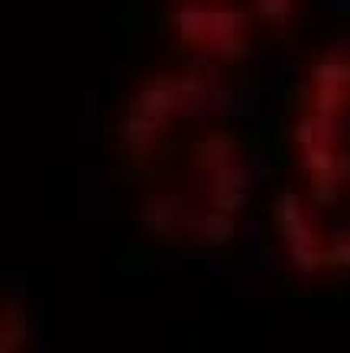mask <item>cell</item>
<instances>
[{
    "mask_svg": "<svg viewBox=\"0 0 350 353\" xmlns=\"http://www.w3.org/2000/svg\"><path fill=\"white\" fill-rule=\"evenodd\" d=\"M117 152L156 243L195 253L233 240L250 162L217 68L182 59L143 78L117 120Z\"/></svg>",
    "mask_w": 350,
    "mask_h": 353,
    "instance_id": "obj_1",
    "label": "cell"
},
{
    "mask_svg": "<svg viewBox=\"0 0 350 353\" xmlns=\"http://www.w3.org/2000/svg\"><path fill=\"white\" fill-rule=\"evenodd\" d=\"M276 234L302 276L350 272V43L324 49L298 88Z\"/></svg>",
    "mask_w": 350,
    "mask_h": 353,
    "instance_id": "obj_2",
    "label": "cell"
},
{
    "mask_svg": "<svg viewBox=\"0 0 350 353\" xmlns=\"http://www.w3.org/2000/svg\"><path fill=\"white\" fill-rule=\"evenodd\" d=\"M302 0H166V23L185 62L227 68L295 23Z\"/></svg>",
    "mask_w": 350,
    "mask_h": 353,
    "instance_id": "obj_3",
    "label": "cell"
}]
</instances>
